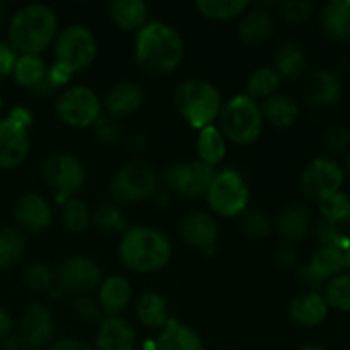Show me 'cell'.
<instances>
[{"mask_svg": "<svg viewBox=\"0 0 350 350\" xmlns=\"http://www.w3.org/2000/svg\"><path fill=\"white\" fill-rule=\"evenodd\" d=\"M183 55V40L170 24L152 21L137 33L135 62L140 70L152 77H161L176 70Z\"/></svg>", "mask_w": 350, "mask_h": 350, "instance_id": "cell-1", "label": "cell"}, {"mask_svg": "<svg viewBox=\"0 0 350 350\" xmlns=\"http://www.w3.org/2000/svg\"><path fill=\"white\" fill-rule=\"evenodd\" d=\"M57 14L41 3H29L14 14L9 24L10 46L23 55H38L46 50L57 36Z\"/></svg>", "mask_w": 350, "mask_h": 350, "instance_id": "cell-2", "label": "cell"}, {"mask_svg": "<svg viewBox=\"0 0 350 350\" xmlns=\"http://www.w3.org/2000/svg\"><path fill=\"white\" fill-rule=\"evenodd\" d=\"M120 258L133 272H156L170 262L171 243L157 229L132 228L120 243Z\"/></svg>", "mask_w": 350, "mask_h": 350, "instance_id": "cell-3", "label": "cell"}, {"mask_svg": "<svg viewBox=\"0 0 350 350\" xmlns=\"http://www.w3.org/2000/svg\"><path fill=\"white\" fill-rule=\"evenodd\" d=\"M174 106L193 129L202 130L212 125L221 113V94L211 82L188 79L174 89Z\"/></svg>", "mask_w": 350, "mask_h": 350, "instance_id": "cell-4", "label": "cell"}, {"mask_svg": "<svg viewBox=\"0 0 350 350\" xmlns=\"http://www.w3.org/2000/svg\"><path fill=\"white\" fill-rule=\"evenodd\" d=\"M221 132L224 139L239 146H248L260 137L263 126L262 106L248 94H238L229 99L219 113Z\"/></svg>", "mask_w": 350, "mask_h": 350, "instance_id": "cell-5", "label": "cell"}, {"mask_svg": "<svg viewBox=\"0 0 350 350\" xmlns=\"http://www.w3.org/2000/svg\"><path fill=\"white\" fill-rule=\"evenodd\" d=\"M33 116L23 106H16L0 120V170H14L29 154V126Z\"/></svg>", "mask_w": 350, "mask_h": 350, "instance_id": "cell-6", "label": "cell"}, {"mask_svg": "<svg viewBox=\"0 0 350 350\" xmlns=\"http://www.w3.org/2000/svg\"><path fill=\"white\" fill-rule=\"evenodd\" d=\"M207 202L221 217L243 215L250 202V190L239 173L232 170L215 173L207 190Z\"/></svg>", "mask_w": 350, "mask_h": 350, "instance_id": "cell-7", "label": "cell"}, {"mask_svg": "<svg viewBox=\"0 0 350 350\" xmlns=\"http://www.w3.org/2000/svg\"><path fill=\"white\" fill-rule=\"evenodd\" d=\"M109 190H111L113 200L118 205L140 202L156 195L157 174L146 161H132L115 174Z\"/></svg>", "mask_w": 350, "mask_h": 350, "instance_id": "cell-8", "label": "cell"}, {"mask_svg": "<svg viewBox=\"0 0 350 350\" xmlns=\"http://www.w3.org/2000/svg\"><path fill=\"white\" fill-rule=\"evenodd\" d=\"M103 103L92 89L74 85L62 92L55 101L58 118L74 129H88L101 118Z\"/></svg>", "mask_w": 350, "mask_h": 350, "instance_id": "cell-9", "label": "cell"}, {"mask_svg": "<svg viewBox=\"0 0 350 350\" xmlns=\"http://www.w3.org/2000/svg\"><path fill=\"white\" fill-rule=\"evenodd\" d=\"M98 53L96 38L88 27L72 24L67 26L57 38L55 43V58L58 64H64L72 72L88 68L94 62Z\"/></svg>", "mask_w": 350, "mask_h": 350, "instance_id": "cell-10", "label": "cell"}, {"mask_svg": "<svg viewBox=\"0 0 350 350\" xmlns=\"http://www.w3.org/2000/svg\"><path fill=\"white\" fill-rule=\"evenodd\" d=\"M214 176V167L207 166L202 161H185L173 164L164 171L163 183L170 193L185 198H197L207 193Z\"/></svg>", "mask_w": 350, "mask_h": 350, "instance_id": "cell-11", "label": "cell"}, {"mask_svg": "<svg viewBox=\"0 0 350 350\" xmlns=\"http://www.w3.org/2000/svg\"><path fill=\"white\" fill-rule=\"evenodd\" d=\"M44 181L53 190H57L58 198H74L85 181V170L79 159L67 154H57L48 157L43 166Z\"/></svg>", "mask_w": 350, "mask_h": 350, "instance_id": "cell-12", "label": "cell"}, {"mask_svg": "<svg viewBox=\"0 0 350 350\" xmlns=\"http://www.w3.org/2000/svg\"><path fill=\"white\" fill-rule=\"evenodd\" d=\"M342 183H344V171L335 161L328 157H317L311 161L301 178L304 195L318 202L337 193Z\"/></svg>", "mask_w": 350, "mask_h": 350, "instance_id": "cell-13", "label": "cell"}, {"mask_svg": "<svg viewBox=\"0 0 350 350\" xmlns=\"http://www.w3.org/2000/svg\"><path fill=\"white\" fill-rule=\"evenodd\" d=\"M62 289L74 293H88L101 284V269L89 256L75 255L65 260L57 272Z\"/></svg>", "mask_w": 350, "mask_h": 350, "instance_id": "cell-14", "label": "cell"}, {"mask_svg": "<svg viewBox=\"0 0 350 350\" xmlns=\"http://www.w3.org/2000/svg\"><path fill=\"white\" fill-rule=\"evenodd\" d=\"M55 335V321L44 304L34 303L24 313L21 323V342L31 349H41L51 342Z\"/></svg>", "mask_w": 350, "mask_h": 350, "instance_id": "cell-15", "label": "cell"}, {"mask_svg": "<svg viewBox=\"0 0 350 350\" xmlns=\"http://www.w3.org/2000/svg\"><path fill=\"white\" fill-rule=\"evenodd\" d=\"M180 234L185 241L202 252H214L219 229L214 217L205 212H190L180 224Z\"/></svg>", "mask_w": 350, "mask_h": 350, "instance_id": "cell-16", "label": "cell"}, {"mask_svg": "<svg viewBox=\"0 0 350 350\" xmlns=\"http://www.w3.org/2000/svg\"><path fill=\"white\" fill-rule=\"evenodd\" d=\"M304 96H306V101L314 108H332L340 101V79L330 70L311 72L306 79Z\"/></svg>", "mask_w": 350, "mask_h": 350, "instance_id": "cell-17", "label": "cell"}, {"mask_svg": "<svg viewBox=\"0 0 350 350\" xmlns=\"http://www.w3.org/2000/svg\"><path fill=\"white\" fill-rule=\"evenodd\" d=\"M14 215L24 229L40 232L51 224V208L43 197L36 193H24L17 198Z\"/></svg>", "mask_w": 350, "mask_h": 350, "instance_id": "cell-18", "label": "cell"}, {"mask_svg": "<svg viewBox=\"0 0 350 350\" xmlns=\"http://www.w3.org/2000/svg\"><path fill=\"white\" fill-rule=\"evenodd\" d=\"M144 105V92L137 84L130 81L118 82L108 91L105 98L106 111L111 118H125L133 115Z\"/></svg>", "mask_w": 350, "mask_h": 350, "instance_id": "cell-19", "label": "cell"}, {"mask_svg": "<svg viewBox=\"0 0 350 350\" xmlns=\"http://www.w3.org/2000/svg\"><path fill=\"white\" fill-rule=\"evenodd\" d=\"M135 332L132 325L120 317H108L101 320L96 337L98 350H133Z\"/></svg>", "mask_w": 350, "mask_h": 350, "instance_id": "cell-20", "label": "cell"}, {"mask_svg": "<svg viewBox=\"0 0 350 350\" xmlns=\"http://www.w3.org/2000/svg\"><path fill=\"white\" fill-rule=\"evenodd\" d=\"M273 33H275V21L263 7L248 10L239 21V38L243 43L252 44V46L263 44L273 36Z\"/></svg>", "mask_w": 350, "mask_h": 350, "instance_id": "cell-21", "label": "cell"}, {"mask_svg": "<svg viewBox=\"0 0 350 350\" xmlns=\"http://www.w3.org/2000/svg\"><path fill=\"white\" fill-rule=\"evenodd\" d=\"M321 29L335 43L350 41V2H330L321 10Z\"/></svg>", "mask_w": 350, "mask_h": 350, "instance_id": "cell-22", "label": "cell"}, {"mask_svg": "<svg viewBox=\"0 0 350 350\" xmlns=\"http://www.w3.org/2000/svg\"><path fill=\"white\" fill-rule=\"evenodd\" d=\"M279 234L287 245L301 241L310 229V208L303 204H291L282 208L277 219Z\"/></svg>", "mask_w": 350, "mask_h": 350, "instance_id": "cell-23", "label": "cell"}, {"mask_svg": "<svg viewBox=\"0 0 350 350\" xmlns=\"http://www.w3.org/2000/svg\"><path fill=\"white\" fill-rule=\"evenodd\" d=\"M289 313L297 325L313 328L327 318L328 304L325 297H321L318 293H306L294 297Z\"/></svg>", "mask_w": 350, "mask_h": 350, "instance_id": "cell-24", "label": "cell"}, {"mask_svg": "<svg viewBox=\"0 0 350 350\" xmlns=\"http://www.w3.org/2000/svg\"><path fill=\"white\" fill-rule=\"evenodd\" d=\"M157 350H204L200 337L178 320H167L156 344Z\"/></svg>", "mask_w": 350, "mask_h": 350, "instance_id": "cell-25", "label": "cell"}, {"mask_svg": "<svg viewBox=\"0 0 350 350\" xmlns=\"http://www.w3.org/2000/svg\"><path fill=\"white\" fill-rule=\"evenodd\" d=\"M48 67L38 55H21L14 65V79L19 85L33 91H44Z\"/></svg>", "mask_w": 350, "mask_h": 350, "instance_id": "cell-26", "label": "cell"}, {"mask_svg": "<svg viewBox=\"0 0 350 350\" xmlns=\"http://www.w3.org/2000/svg\"><path fill=\"white\" fill-rule=\"evenodd\" d=\"M262 115L277 129H287L299 118V105L287 94H273L263 103Z\"/></svg>", "mask_w": 350, "mask_h": 350, "instance_id": "cell-27", "label": "cell"}, {"mask_svg": "<svg viewBox=\"0 0 350 350\" xmlns=\"http://www.w3.org/2000/svg\"><path fill=\"white\" fill-rule=\"evenodd\" d=\"M113 23L123 31H140L147 24V5L142 0H115L109 3Z\"/></svg>", "mask_w": 350, "mask_h": 350, "instance_id": "cell-28", "label": "cell"}, {"mask_svg": "<svg viewBox=\"0 0 350 350\" xmlns=\"http://www.w3.org/2000/svg\"><path fill=\"white\" fill-rule=\"evenodd\" d=\"M132 297V289L125 277L111 275L101 282L99 306L109 314H116L126 308Z\"/></svg>", "mask_w": 350, "mask_h": 350, "instance_id": "cell-29", "label": "cell"}, {"mask_svg": "<svg viewBox=\"0 0 350 350\" xmlns=\"http://www.w3.org/2000/svg\"><path fill=\"white\" fill-rule=\"evenodd\" d=\"M273 64H275L273 70L279 74L280 79L294 81L306 70V55L297 44L284 43L277 48L273 55Z\"/></svg>", "mask_w": 350, "mask_h": 350, "instance_id": "cell-30", "label": "cell"}, {"mask_svg": "<svg viewBox=\"0 0 350 350\" xmlns=\"http://www.w3.org/2000/svg\"><path fill=\"white\" fill-rule=\"evenodd\" d=\"M226 139L221 130L214 125H208L200 130L197 139V152L202 163L214 167L226 157Z\"/></svg>", "mask_w": 350, "mask_h": 350, "instance_id": "cell-31", "label": "cell"}, {"mask_svg": "<svg viewBox=\"0 0 350 350\" xmlns=\"http://www.w3.org/2000/svg\"><path fill=\"white\" fill-rule=\"evenodd\" d=\"M135 313L144 325L150 328H164L167 323V304L161 294L146 293L137 301Z\"/></svg>", "mask_w": 350, "mask_h": 350, "instance_id": "cell-32", "label": "cell"}, {"mask_svg": "<svg viewBox=\"0 0 350 350\" xmlns=\"http://www.w3.org/2000/svg\"><path fill=\"white\" fill-rule=\"evenodd\" d=\"M195 7L207 19L228 21L245 14L250 3L246 0H198Z\"/></svg>", "mask_w": 350, "mask_h": 350, "instance_id": "cell-33", "label": "cell"}, {"mask_svg": "<svg viewBox=\"0 0 350 350\" xmlns=\"http://www.w3.org/2000/svg\"><path fill=\"white\" fill-rule=\"evenodd\" d=\"M345 265H347L345 252L338 248H320L311 256V262L308 263V267L323 280L337 275Z\"/></svg>", "mask_w": 350, "mask_h": 350, "instance_id": "cell-34", "label": "cell"}, {"mask_svg": "<svg viewBox=\"0 0 350 350\" xmlns=\"http://www.w3.org/2000/svg\"><path fill=\"white\" fill-rule=\"evenodd\" d=\"M26 252V239L17 229L0 231V269H10L23 260Z\"/></svg>", "mask_w": 350, "mask_h": 350, "instance_id": "cell-35", "label": "cell"}, {"mask_svg": "<svg viewBox=\"0 0 350 350\" xmlns=\"http://www.w3.org/2000/svg\"><path fill=\"white\" fill-rule=\"evenodd\" d=\"M280 77L272 67H262L252 74L248 81V96L252 99H269L279 89Z\"/></svg>", "mask_w": 350, "mask_h": 350, "instance_id": "cell-36", "label": "cell"}, {"mask_svg": "<svg viewBox=\"0 0 350 350\" xmlns=\"http://www.w3.org/2000/svg\"><path fill=\"white\" fill-rule=\"evenodd\" d=\"M62 219H64V224L68 231L81 232L89 226L91 214H89V208L84 202L79 200V198H68L64 204Z\"/></svg>", "mask_w": 350, "mask_h": 350, "instance_id": "cell-37", "label": "cell"}, {"mask_svg": "<svg viewBox=\"0 0 350 350\" xmlns=\"http://www.w3.org/2000/svg\"><path fill=\"white\" fill-rule=\"evenodd\" d=\"M327 304L342 311H350V273L332 277L327 286Z\"/></svg>", "mask_w": 350, "mask_h": 350, "instance_id": "cell-38", "label": "cell"}, {"mask_svg": "<svg viewBox=\"0 0 350 350\" xmlns=\"http://www.w3.org/2000/svg\"><path fill=\"white\" fill-rule=\"evenodd\" d=\"M241 231L248 238L263 239L272 232V222L269 215L260 211L246 212L241 215Z\"/></svg>", "mask_w": 350, "mask_h": 350, "instance_id": "cell-39", "label": "cell"}, {"mask_svg": "<svg viewBox=\"0 0 350 350\" xmlns=\"http://www.w3.org/2000/svg\"><path fill=\"white\" fill-rule=\"evenodd\" d=\"M317 239L321 243V248H338L342 252H347L350 245V239L342 234L338 226L327 219H321L317 224Z\"/></svg>", "mask_w": 350, "mask_h": 350, "instance_id": "cell-40", "label": "cell"}, {"mask_svg": "<svg viewBox=\"0 0 350 350\" xmlns=\"http://www.w3.org/2000/svg\"><path fill=\"white\" fill-rule=\"evenodd\" d=\"M349 208H350V198L347 195L340 193V191H337V193L330 195V197H327L325 200L320 202V212L321 215H323V219H327V221L330 222H335V224L344 221Z\"/></svg>", "mask_w": 350, "mask_h": 350, "instance_id": "cell-41", "label": "cell"}, {"mask_svg": "<svg viewBox=\"0 0 350 350\" xmlns=\"http://www.w3.org/2000/svg\"><path fill=\"white\" fill-rule=\"evenodd\" d=\"M94 222L106 232H120L125 229V217L116 205L105 204L96 211Z\"/></svg>", "mask_w": 350, "mask_h": 350, "instance_id": "cell-42", "label": "cell"}, {"mask_svg": "<svg viewBox=\"0 0 350 350\" xmlns=\"http://www.w3.org/2000/svg\"><path fill=\"white\" fill-rule=\"evenodd\" d=\"M24 280L33 291H48L53 287L57 273L44 263H33L24 272Z\"/></svg>", "mask_w": 350, "mask_h": 350, "instance_id": "cell-43", "label": "cell"}, {"mask_svg": "<svg viewBox=\"0 0 350 350\" xmlns=\"http://www.w3.org/2000/svg\"><path fill=\"white\" fill-rule=\"evenodd\" d=\"M282 19L291 24H304L313 16V3L306 0H289V2H280L277 5Z\"/></svg>", "mask_w": 350, "mask_h": 350, "instance_id": "cell-44", "label": "cell"}, {"mask_svg": "<svg viewBox=\"0 0 350 350\" xmlns=\"http://www.w3.org/2000/svg\"><path fill=\"white\" fill-rule=\"evenodd\" d=\"M350 144V132L344 125H334L327 130L323 137V146L328 154H342Z\"/></svg>", "mask_w": 350, "mask_h": 350, "instance_id": "cell-45", "label": "cell"}, {"mask_svg": "<svg viewBox=\"0 0 350 350\" xmlns=\"http://www.w3.org/2000/svg\"><path fill=\"white\" fill-rule=\"evenodd\" d=\"M96 135L105 144H118L123 139V129L111 116H101L94 125Z\"/></svg>", "mask_w": 350, "mask_h": 350, "instance_id": "cell-46", "label": "cell"}, {"mask_svg": "<svg viewBox=\"0 0 350 350\" xmlns=\"http://www.w3.org/2000/svg\"><path fill=\"white\" fill-rule=\"evenodd\" d=\"M75 313L85 321H99L101 320V308L89 297H75L72 303Z\"/></svg>", "mask_w": 350, "mask_h": 350, "instance_id": "cell-47", "label": "cell"}, {"mask_svg": "<svg viewBox=\"0 0 350 350\" xmlns=\"http://www.w3.org/2000/svg\"><path fill=\"white\" fill-rule=\"evenodd\" d=\"M72 75H74V72H72L70 68L65 67L64 64H58V62H55L53 67L48 68L46 89L62 88V85H65L68 81H70Z\"/></svg>", "mask_w": 350, "mask_h": 350, "instance_id": "cell-48", "label": "cell"}, {"mask_svg": "<svg viewBox=\"0 0 350 350\" xmlns=\"http://www.w3.org/2000/svg\"><path fill=\"white\" fill-rule=\"evenodd\" d=\"M17 62V51L10 44L0 41V79L7 77L14 72Z\"/></svg>", "mask_w": 350, "mask_h": 350, "instance_id": "cell-49", "label": "cell"}, {"mask_svg": "<svg viewBox=\"0 0 350 350\" xmlns=\"http://www.w3.org/2000/svg\"><path fill=\"white\" fill-rule=\"evenodd\" d=\"M273 260H275V263L280 267V269H291V267L296 263L297 253H296V250H294L293 245H287V243H284V245H280L279 248H277Z\"/></svg>", "mask_w": 350, "mask_h": 350, "instance_id": "cell-50", "label": "cell"}, {"mask_svg": "<svg viewBox=\"0 0 350 350\" xmlns=\"http://www.w3.org/2000/svg\"><path fill=\"white\" fill-rule=\"evenodd\" d=\"M48 350H94L91 345L84 344L81 340H75V338H65V340L57 342V344L51 345Z\"/></svg>", "mask_w": 350, "mask_h": 350, "instance_id": "cell-51", "label": "cell"}, {"mask_svg": "<svg viewBox=\"0 0 350 350\" xmlns=\"http://www.w3.org/2000/svg\"><path fill=\"white\" fill-rule=\"evenodd\" d=\"M297 275H299V279L303 280V282L306 284L308 287H311V289H317V287L323 286V284H325V280L320 279V277H318L317 273H314L313 270H311L308 265L303 267V269L299 270V273H297Z\"/></svg>", "mask_w": 350, "mask_h": 350, "instance_id": "cell-52", "label": "cell"}, {"mask_svg": "<svg viewBox=\"0 0 350 350\" xmlns=\"http://www.w3.org/2000/svg\"><path fill=\"white\" fill-rule=\"evenodd\" d=\"M10 332V317L0 308V340Z\"/></svg>", "mask_w": 350, "mask_h": 350, "instance_id": "cell-53", "label": "cell"}, {"mask_svg": "<svg viewBox=\"0 0 350 350\" xmlns=\"http://www.w3.org/2000/svg\"><path fill=\"white\" fill-rule=\"evenodd\" d=\"M299 350H327V349L320 347V345H304V347H301Z\"/></svg>", "mask_w": 350, "mask_h": 350, "instance_id": "cell-54", "label": "cell"}, {"mask_svg": "<svg viewBox=\"0 0 350 350\" xmlns=\"http://www.w3.org/2000/svg\"><path fill=\"white\" fill-rule=\"evenodd\" d=\"M3 14H5V3H3V2H0V21H2Z\"/></svg>", "mask_w": 350, "mask_h": 350, "instance_id": "cell-55", "label": "cell"}, {"mask_svg": "<svg viewBox=\"0 0 350 350\" xmlns=\"http://www.w3.org/2000/svg\"><path fill=\"white\" fill-rule=\"evenodd\" d=\"M345 262H347V265L350 267V245H349L347 252H345Z\"/></svg>", "mask_w": 350, "mask_h": 350, "instance_id": "cell-56", "label": "cell"}, {"mask_svg": "<svg viewBox=\"0 0 350 350\" xmlns=\"http://www.w3.org/2000/svg\"><path fill=\"white\" fill-rule=\"evenodd\" d=\"M142 350H157V349H156V345H154V344H146V345H144Z\"/></svg>", "mask_w": 350, "mask_h": 350, "instance_id": "cell-57", "label": "cell"}, {"mask_svg": "<svg viewBox=\"0 0 350 350\" xmlns=\"http://www.w3.org/2000/svg\"><path fill=\"white\" fill-rule=\"evenodd\" d=\"M344 222H345V224H347V226H349V228H350V208H349V212H347V215H345V219H344Z\"/></svg>", "mask_w": 350, "mask_h": 350, "instance_id": "cell-58", "label": "cell"}, {"mask_svg": "<svg viewBox=\"0 0 350 350\" xmlns=\"http://www.w3.org/2000/svg\"><path fill=\"white\" fill-rule=\"evenodd\" d=\"M347 167H349V171H350V154H349V159H347Z\"/></svg>", "mask_w": 350, "mask_h": 350, "instance_id": "cell-59", "label": "cell"}, {"mask_svg": "<svg viewBox=\"0 0 350 350\" xmlns=\"http://www.w3.org/2000/svg\"><path fill=\"white\" fill-rule=\"evenodd\" d=\"M0 109H2V98H0Z\"/></svg>", "mask_w": 350, "mask_h": 350, "instance_id": "cell-60", "label": "cell"}, {"mask_svg": "<svg viewBox=\"0 0 350 350\" xmlns=\"http://www.w3.org/2000/svg\"><path fill=\"white\" fill-rule=\"evenodd\" d=\"M231 350H234V349H231Z\"/></svg>", "mask_w": 350, "mask_h": 350, "instance_id": "cell-61", "label": "cell"}]
</instances>
